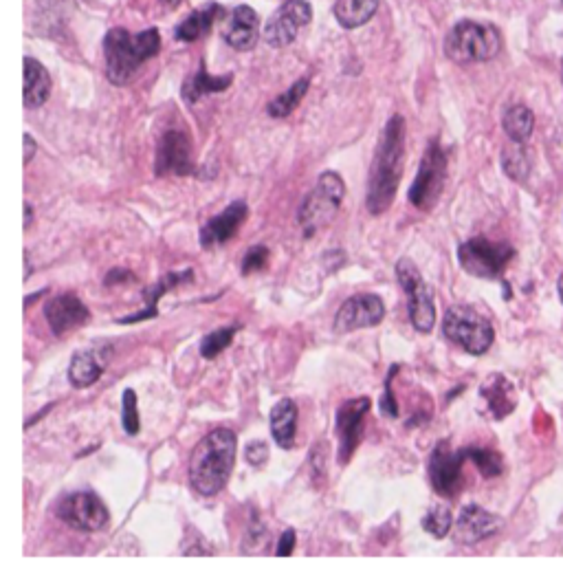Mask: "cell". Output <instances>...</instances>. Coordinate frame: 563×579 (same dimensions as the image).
Here are the masks:
<instances>
[{
  "label": "cell",
  "mask_w": 563,
  "mask_h": 579,
  "mask_svg": "<svg viewBox=\"0 0 563 579\" xmlns=\"http://www.w3.org/2000/svg\"><path fill=\"white\" fill-rule=\"evenodd\" d=\"M405 163V119L394 115L383 128L377 155H374L368 179V212L379 216L390 210L396 190L401 185Z\"/></svg>",
  "instance_id": "6da1fadb"
},
{
  "label": "cell",
  "mask_w": 563,
  "mask_h": 579,
  "mask_svg": "<svg viewBox=\"0 0 563 579\" xmlns=\"http://www.w3.org/2000/svg\"><path fill=\"white\" fill-rule=\"evenodd\" d=\"M238 441L229 428H216L194 447L190 458V483L198 494L209 498L225 489L234 472Z\"/></svg>",
  "instance_id": "7a4b0ae2"
},
{
  "label": "cell",
  "mask_w": 563,
  "mask_h": 579,
  "mask_svg": "<svg viewBox=\"0 0 563 579\" xmlns=\"http://www.w3.org/2000/svg\"><path fill=\"white\" fill-rule=\"evenodd\" d=\"M161 49V38L157 29L141 31L132 36L126 29H110L104 38V56H106V78L124 86L135 78L143 62L154 58Z\"/></svg>",
  "instance_id": "3957f363"
},
{
  "label": "cell",
  "mask_w": 563,
  "mask_h": 579,
  "mask_svg": "<svg viewBox=\"0 0 563 579\" xmlns=\"http://www.w3.org/2000/svg\"><path fill=\"white\" fill-rule=\"evenodd\" d=\"M500 49V31L493 25L476 23V20H462V23L449 31L445 40V53L460 64L493 60L500 53Z\"/></svg>",
  "instance_id": "277c9868"
},
{
  "label": "cell",
  "mask_w": 563,
  "mask_h": 579,
  "mask_svg": "<svg viewBox=\"0 0 563 579\" xmlns=\"http://www.w3.org/2000/svg\"><path fill=\"white\" fill-rule=\"evenodd\" d=\"M346 185L341 181L337 172H324L319 177L315 188L306 194V199L300 205L297 212V221L304 229V236L311 238L319 229L333 223V218L339 212V205L344 201Z\"/></svg>",
  "instance_id": "5b68a950"
},
{
  "label": "cell",
  "mask_w": 563,
  "mask_h": 579,
  "mask_svg": "<svg viewBox=\"0 0 563 579\" xmlns=\"http://www.w3.org/2000/svg\"><path fill=\"white\" fill-rule=\"evenodd\" d=\"M443 333L449 342H454L469 355H484L495 340L491 322L465 304H456L445 313Z\"/></svg>",
  "instance_id": "8992f818"
},
{
  "label": "cell",
  "mask_w": 563,
  "mask_h": 579,
  "mask_svg": "<svg viewBox=\"0 0 563 579\" xmlns=\"http://www.w3.org/2000/svg\"><path fill=\"white\" fill-rule=\"evenodd\" d=\"M396 278H399L403 291L407 293V313L418 333H432L436 324L434 296L429 291L423 273L418 271L412 258H401L396 265Z\"/></svg>",
  "instance_id": "52a82bcc"
},
{
  "label": "cell",
  "mask_w": 563,
  "mask_h": 579,
  "mask_svg": "<svg viewBox=\"0 0 563 579\" xmlns=\"http://www.w3.org/2000/svg\"><path fill=\"white\" fill-rule=\"evenodd\" d=\"M447 181V157L445 150L440 148L438 141H432L427 146L418 174L410 188V203L421 212H429L438 203L440 194L445 190Z\"/></svg>",
  "instance_id": "ba28073f"
},
{
  "label": "cell",
  "mask_w": 563,
  "mask_h": 579,
  "mask_svg": "<svg viewBox=\"0 0 563 579\" xmlns=\"http://www.w3.org/2000/svg\"><path fill=\"white\" fill-rule=\"evenodd\" d=\"M515 256V249L506 243H491L487 238H473L458 247L462 269L476 278H500Z\"/></svg>",
  "instance_id": "9c48e42d"
},
{
  "label": "cell",
  "mask_w": 563,
  "mask_h": 579,
  "mask_svg": "<svg viewBox=\"0 0 563 579\" xmlns=\"http://www.w3.org/2000/svg\"><path fill=\"white\" fill-rule=\"evenodd\" d=\"M55 516L77 531H104L110 522L108 507L93 491H73L60 498Z\"/></svg>",
  "instance_id": "30bf717a"
},
{
  "label": "cell",
  "mask_w": 563,
  "mask_h": 579,
  "mask_svg": "<svg viewBox=\"0 0 563 579\" xmlns=\"http://www.w3.org/2000/svg\"><path fill=\"white\" fill-rule=\"evenodd\" d=\"M467 447L465 450H451L449 441H440L432 456H429V480L436 494L445 498H454L460 494L465 485V472L462 467L467 463Z\"/></svg>",
  "instance_id": "8fae6325"
},
{
  "label": "cell",
  "mask_w": 563,
  "mask_h": 579,
  "mask_svg": "<svg viewBox=\"0 0 563 579\" xmlns=\"http://www.w3.org/2000/svg\"><path fill=\"white\" fill-rule=\"evenodd\" d=\"M370 399L359 397L341 403L335 417V436H337V458L341 465H348L350 458L355 456L359 443L363 441L366 432V417L370 414Z\"/></svg>",
  "instance_id": "7c38bea8"
},
{
  "label": "cell",
  "mask_w": 563,
  "mask_h": 579,
  "mask_svg": "<svg viewBox=\"0 0 563 579\" xmlns=\"http://www.w3.org/2000/svg\"><path fill=\"white\" fill-rule=\"evenodd\" d=\"M154 172L157 177H168V174H176V177H190L196 172L192 161V144L183 130H168L163 133L157 146V161H154Z\"/></svg>",
  "instance_id": "4fadbf2b"
},
{
  "label": "cell",
  "mask_w": 563,
  "mask_h": 579,
  "mask_svg": "<svg viewBox=\"0 0 563 579\" xmlns=\"http://www.w3.org/2000/svg\"><path fill=\"white\" fill-rule=\"evenodd\" d=\"M313 9L306 0H286V3L275 12L267 27H264V40L271 47H286L297 38V31L311 23Z\"/></svg>",
  "instance_id": "5bb4252c"
},
{
  "label": "cell",
  "mask_w": 563,
  "mask_h": 579,
  "mask_svg": "<svg viewBox=\"0 0 563 579\" xmlns=\"http://www.w3.org/2000/svg\"><path fill=\"white\" fill-rule=\"evenodd\" d=\"M385 318V304L374 293H359V296L348 298L335 318V333L346 335L359 329H370V326L381 324Z\"/></svg>",
  "instance_id": "9a60e30c"
},
{
  "label": "cell",
  "mask_w": 563,
  "mask_h": 579,
  "mask_svg": "<svg viewBox=\"0 0 563 579\" xmlns=\"http://www.w3.org/2000/svg\"><path fill=\"white\" fill-rule=\"evenodd\" d=\"M44 318H47L53 335L62 337L91 320V311L77 293L69 291L44 302Z\"/></svg>",
  "instance_id": "2e32d148"
},
{
  "label": "cell",
  "mask_w": 563,
  "mask_h": 579,
  "mask_svg": "<svg viewBox=\"0 0 563 579\" xmlns=\"http://www.w3.org/2000/svg\"><path fill=\"white\" fill-rule=\"evenodd\" d=\"M502 529V518L493 516L487 509H482L478 505H467L460 511L456 529H454V540L458 544H478L482 540L491 538L493 533H498Z\"/></svg>",
  "instance_id": "e0dca14e"
},
{
  "label": "cell",
  "mask_w": 563,
  "mask_h": 579,
  "mask_svg": "<svg viewBox=\"0 0 563 579\" xmlns=\"http://www.w3.org/2000/svg\"><path fill=\"white\" fill-rule=\"evenodd\" d=\"M247 216H249V205L245 201L231 203L218 216H214L212 221H207L203 225L201 245L205 249L225 245L229 238H234V234L238 232V227L247 221Z\"/></svg>",
  "instance_id": "ac0fdd59"
},
{
  "label": "cell",
  "mask_w": 563,
  "mask_h": 579,
  "mask_svg": "<svg viewBox=\"0 0 563 579\" xmlns=\"http://www.w3.org/2000/svg\"><path fill=\"white\" fill-rule=\"evenodd\" d=\"M260 36V18L247 5H238L229 14L225 25V40L238 51H249L256 47Z\"/></svg>",
  "instance_id": "d6986e66"
},
{
  "label": "cell",
  "mask_w": 563,
  "mask_h": 579,
  "mask_svg": "<svg viewBox=\"0 0 563 579\" xmlns=\"http://www.w3.org/2000/svg\"><path fill=\"white\" fill-rule=\"evenodd\" d=\"M113 348H86V351H77L69 366V381L75 388H88L99 381L104 375V366L110 357Z\"/></svg>",
  "instance_id": "ffe728a7"
},
{
  "label": "cell",
  "mask_w": 563,
  "mask_h": 579,
  "mask_svg": "<svg viewBox=\"0 0 563 579\" xmlns=\"http://www.w3.org/2000/svg\"><path fill=\"white\" fill-rule=\"evenodd\" d=\"M194 278V271L192 269H185V271H172V273H165L161 280H157L152 284V287L143 289V298H146V309L130 315V318L124 320H117V324H137L141 320H152V318H159V309H157V302L165 296V293L172 291L174 287H179L183 282H190Z\"/></svg>",
  "instance_id": "44dd1931"
},
{
  "label": "cell",
  "mask_w": 563,
  "mask_h": 579,
  "mask_svg": "<svg viewBox=\"0 0 563 579\" xmlns=\"http://www.w3.org/2000/svg\"><path fill=\"white\" fill-rule=\"evenodd\" d=\"M480 397L487 403V410L495 421H502L515 410L513 384L502 375H491L480 386Z\"/></svg>",
  "instance_id": "7402d4cb"
},
{
  "label": "cell",
  "mask_w": 563,
  "mask_h": 579,
  "mask_svg": "<svg viewBox=\"0 0 563 579\" xmlns=\"http://www.w3.org/2000/svg\"><path fill=\"white\" fill-rule=\"evenodd\" d=\"M297 406L293 399H282L271 410V434L282 450H291L297 436Z\"/></svg>",
  "instance_id": "603a6c76"
},
{
  "label": "cell",
  "mask_w": 563,
  "mask_h": 579,
  "mask_svg": "<svg viewBox=\"0 0 563 579\" xmlns=\"http://www.w3.org/2000/svg\"><path fill=\"white\" fill-rule=\"evenodd\" d=\"M231 82H234L231 75H216V78H212V75L205 71V64L201 62V69H198L194 75H190V78L185 80L181 95L187 104H196L205 95L227 91Z\"/></svg>",
  "instance_id": "cb8c5ba5"
},
{
  "label": "cell",
  "mask_w": 563,
  "mask_h": 579,
  "mask_svg": "<svg viewBox=\"0 0 563 579\" xmlns=\"http://www.w3.org/2000/svg\"><path fill=\"white\" fill-rule=\"evenodd\" d=\"M51 95V75L44 64L25 58V106L38 108L49 100Z\"/></svg>",
  "instance_id": "d4e9b609"
},
{
  "label": "cell",
  "mask_w": 563,
  "mask_h": 579,
  "mask_svg": "<svg viewBox=\"0 0 563 579\" xmlns=\"http://www.w3.org/2000/svg\"><path fill=\"white\" fill-rule=\"evenodd\" d=\"M381 0H337L335 18L344 29H357L366 25L368 20L377 14Z\"/></svg>",
  "instance_id": "484cf974"
},
{
  "label": "cell",
  "mask_w": 563,
  "mask_h": 579,
  "mask_svg": "<svg viewBox=\"0 0 563 579\" xmlns=\"http://www.w3.org/2000/svg\"><path fill=\"white\" fill-rule=\"evenodd\" d=\"M218 14H223V9L218 5L209 3L201 9H196L194 14L187 16L183 23L176 27V38L183 40V42H194L198 38H203L209 29H212L214 20Z\"/></svg>",
  "instance_id": "4316f807"
},
{
  "label": "cell",
  "mask_w": 563,
  "mask_h": 579,
  "mask_svg": "<svg viewBox=\"0 0 563 579\" xmlns=\"http://www.w3.org/2000/svg\"><path fill=\"white\" fill-rule=\"evenodd\" d=\"M502 126H504V133L509 135L511 141H517V144H524V141L533 135L535 115H533L531 108L517 104V106H511L509 111L504 113Z\"/></svg>",
  "instance_id": "83f0119b"
},
{
  "label": "cell",
  "mask_w": 563,
  "mask_h": 579,
  "mask_svg": "<svg viewBox=\"0 0 563 579\" xmlns=\"http://www.w3.org/2000/svg\"><path fill=\"white\" fill-rule=\"evenodd\" d=\"M308 78H302V80H297L289 91H284L282 95L275 97V100L267 106V113L271 117H286V115H291L297 106H300L302 102V97L306 95L308 91Z\"/></svg>",
  "instance_id": "f1b7e54d"
},
{
  "label": "cell",
  "mask_w": 563,
  "mask_h": 579,
  "mask_svg": "<svg viewBox=\"0 0 563 579\" xmlns=\"http://www.w3.org/2000/svg\"><path fill=\"white\" fill-rule=\"evenodd\" d=\"M502 168L513 181H524L531 172V159H528L522 144L513 141V146L504 148L502 152Z\"/></svg>",
  "instance_id": "f546056e"
},
{
  "label": "cell",
  "mask_w": 563,
  "mask_h": 579,
  "mask_svg": "<svg viewBox=\"0 0 563 579\" xmlns=\"http://www.w3.org/2000/svg\"><path fill=\"white\" fill-rule=\"evenodd\" d=\"M238 331H240V326L234 324V326H225V329H218V331H214V333L205 335L203 342H201V355H203L205 359L218 357L231 342H234V335H236Z\"/></svg>",
  "instance_id": "4dcf8cb0"
},
{
  "label": "cell",
  "mask_w": 563,
  "mask_h": 579,
  "mask_svg": "<svg viewBox=\"0 0 563 579\" xmlns=\"http://www.w3.org/2000/svg\"><path fill=\"white\" fill-rule=\"evenodd\" d=\"M467 454H469V461L476 463V467L480 469V474L484 478H495L502 474V458L500 454H495L493 450H482V447H467Z\"/></svg>",
  "instance_id": "1f68e13d"
},
{
  "label": "cell",
  "mask_w": 563,
  "mask_h": 579,
  "mask_svg": "<svg viewBox=\"0 0 563 579\" xmlns=\"http://www.w3.org/2000/svg\"><path fill=\"white\" fill-rule=\"evenodd\" d=\"M423 529L429 533V535H434V538H445V535L449 533L451 529V511L447 505H438L434 509H429L425 513V518H423Z\"/></svg>",
  "instance_id": "d6a6232c"
},
{
  "label": "cell",
  "mask_w": 563,
  "mask_h": 579,
  "mask_svg": "<svg viewBox=\"0 0 563 579\" xmlns=\"http://www.w3.org/2000/svg\"><path fill=\"white\" fill-rule=\"evenodd\" d=\"M121 425H124V432L128 436L139 434V408H137V392L132 388L124 390V397H121Z\"/></svg>",
  "instance_id": "836d02e7"
},
{
  "label": "cell",
  "mask_w": 563,
  "mask_h": 579,
  "mask_svg": "<svg viewBox=\"0 0 563 579\" xmlns=\"http://www.w3.org/2000/svg\"><path fill=\"white\" fill-rule=\"evenodd\" d=\"M267 265H269V249L264 245H253L245 254V258H242L240 273L242 276H251V273L267 269Z\"/></svg>",
  "instance_id": "e575fe53"
},
{
  "label": "cell",
  "mask_w": 563,
  "mask_h": 579,
  "mask_svg": "<svg viewBox=\"0 0 563 579\" xmlns=\"http://www.w3.org/2000/svg\"><path fill=\"white\" fill-rule=\"evenodd\" d=\"M399 364H394L390 368V375L388 379H385V395L381 399V412H383V417H388V419H399V403H396L394 399V390H392V379L399 375Z\"/></svg>",
  "instance_id": "d590c367"
},
{
  "label": "cell",
  "mask_w": 563,
  "mask_h": 579,
  "mask_svg": "<svg viewBox=\"0 0 563 579\" xmlns=\"http://www.w3.org/2000/svg\"><path fill=\"white\" fill-rule=\"evenodd\" d=\"M245 458H247V463L253 465V467H260L267 463V458H269V445L264 443V441H253L247 445V450H245Z\"/></svg>",
  "instance_id": "8d00e7d4"
},
{
  "label": "cell",
  "mask_w": 563,
  "mask_h": 579,
  "mask_svg": "<svg viewBox=\"0 0 563 579\" xmlns=\"http://www.w3.org/2000/svg\"><path fill=\"white\" fill-rule=\"evenodd\" d=\"M295 540H297L295 531H293V529H286V531L282 533L280 542H278V549H275V555H278V557H289V555H293Z\"/></svg>",
  "instance_id": "74e56055"
},
{
  "label": "cell",
  "mask_w": 563,
  "mask_h": 579,
  "mask_svg": "<svg viewBox=\"0 0 563 579\" xmlns=\"http://www.w3.org/2000/svg\"><path fill=\"white\" fill-rule=\"evenodd\" d=\"M121 282H135V276L128 269H113L110 273H106L104 284L108 287H113V284H121Z\"/></svg>",
  "instance_id": "f35d334b"
},
{
  "label": "cell",
  "mask_w": 563,
  "mask_h": 579,
  "mask_svg": "<svg viewBox=\"0 0 563 579\" xmlns=\"http://www.w3.org/2000/svg\"><path fill=\"white\" fill-rule=\"evenodd\" d=\"M36 150H38L36 141H33V137L27 133V135H25V157H22V161H25V166H29L31 159L36 157Z\"/></svg>",
  "instance_id": "ab89813d"
},
{
  "label": "cell",
  "mask_w": 563,
  "mask_h": 579,
  "mask_svg": "<svg viewBox=\"0 0 563 579\" xmlns=\"http://www.w3.org/2000/svg\"><path fill=\"white\" fill-rule=\"evenodd\" d=\"M53 406H55V403H49V406H47V408H44V410H42V412H40V414H38V417H33V419H29V421H27V423H25V428H27V430H29V428H31V425H33V423H36V421H40V419H42V417H44V414H47V412H49V410H53Z\"/></svg>",
  "instance_id": "60d3db41"
},
{
  "label": "cell",
  "mask_w": 563,
  "mask_h": 579,
  "mask_svg": "<svg viewBox=\"0 0 563 579\" xmlns=\"http://www.w3.org/2000/svg\"><path fill=\"white\" fill-rule=\"evenodd\" d=\"M31 218H33V207L29 203H25V229H29Z\"/></svg>",
  "instance_id": "b9f144b4"
},
{
  "label": "cell",
  "mask_w": 563,
  "mask_h": 579,
  "mask_svg": "<svg viewBox=\"0 0 563 579\" xmlns=\"http://www.w3.org/2000/svg\"><path fill=\"white\" fill-rule=\"evenodd\" d=\"M29 273H31V265H29V254L25 251V278H29Z\"/></svg>",
  "instance_id": "7bdbcfd3"
},
{
  "label": "cell",
  "mask_w": 563,
  "mask_h": 579,
  "mask_svg": "<svg viewBox=\"0 0 563 579\" xmlns=\"http://www.w3.org/2000/svg\"><path fill=\"white\" fill-rule=\"evenodd\" d=\"M557 289H559V298L563 302V273L559 276V282H557Z\"/></svg>",
  "instance_id": "ee69618b"
},
{
  "label": "cell",
  "mask_w": 563,
  "mask_h": 579,
  "mask_svg": "<svg viewBox=\"0 0 563 579\" xmlns=\"http://www.w3.org/2000/svg\"><path fill=\"white\" fill-rule=\"evenodd\" d=\"M163 3H165V5H170V7H176V5L181 3V0H163Z\"/></svg>",
  "instance_id": "f6af8a7d"
}]
</instances>
